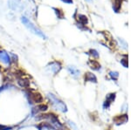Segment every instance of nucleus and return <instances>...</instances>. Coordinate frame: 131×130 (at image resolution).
<instances>
[{"label":"nucleus","mask_w":131,"mask_h":130,"mask_svg":"<svg viewBox=\"0 0 131 130\" xmlns=\"http://www.w3.org/2000/svg\"><path fill=\"white\" fill-rule=\"evenodd\" d=\"M47 97L49 98L52 107H53L56 110L60 111V112H61V113H66L67 111V105H66L61 100L59 99L55 94H53L52 93H48Z\"/></svg>","instance_id":"f257e3e1"},{"label":"nucleus","mask_w":131,"mask_h":130,"mask_svg":"<svg viewBox=\"0 0 131 130\" xmlns=\"http://www.w3.org/2000/svg\"><path fill=\"white\" fill-rule=\"evenodd\" d=\"M85 81H89V82H94V83H96L97 82V79L95 77V75L93 74L92 73H86L85 74Z\"/></svg>","instance_id":"9b49d317"},{"label":"nucleus","mask_w":131,"mask_h":130,"mask_svg":"<svg viewBox=\"0 0 131 130\" xmlns=\"http://www.w3.org/2000/svg\"><path fill=\"white\" fill-rule=\"evenodd\" d=\"M21 22L25 25V27H26L27 29H29V30H30L32 33H34L35 35H37V36L40 37V38H42V39H47L46 36L45 35V33L42 32V31L39 30V28H37V27H36L27 18H25V17H21Z\"/></svg>","instance_id":"f03ea898"},{"label":"nucleus","mask_w":131,"mask_h":130,"mask_svg":"<svg viewBox=\"0 0 131 130\" xmlns=\"http://www.w3.org/2000/svg\"><path fill=\"white\" fill-rule=\"evenodd\" d=\"M67 70H68L69 73H70L72 76H73V77H78L80 75V73H81L80 70H78V69L73 66H68Z\"/></svg>","instance_id":"1a4fd4ad"},{"label":"nucleus","mask_w":131,"mask_h":130,"mask_svg":"<svg viewBox=\"0 0 131 130\" xmlns=\"http://www.w3.org/2000/svg\"><path fill=\"white\" fill-rule=\"evenodd\" d=\"M78 21H79L80 25H81V26H85V25L88 24V19L85 15L80 14V15H78Z\"/></svg>","instance_id":"ddd939ff"},{"label":"nucleus","mask_w":131,"mask_h":130,"mask_svg":"<svg viewBox=\"0 0 131 130\" xmlns=\"http://www.w3.org/2000/svg\"><path fill=\"white\" fill-rule=\"evenodd\" d=\"M12 128V127H8V126H5V125L0 124V130H10Z\"/></svg>","instance_id":"6ab92c4d"},{"label":"nucleus","mask_w":131,"mask_h":130,"mask_svg":"<svg viewBox=\"0 0 131 130\" xmlns=\"http://www.w3.org/2000/svg\"><path fill=\"white\" fill-rule=\"evenodd\" d=\"M46 67H47V69H49L50 72H52L54 75H55L60 71L61 64L59 61H52V62L49 63Z\"/></svg>","instance_id":"20e7f679"},{"label":"nucleus","mask_w":131,"mask_h":130,"mask_svg":"<svg viewBox=\"0 0 131 130\" xmlns=\"http://www.w3.org/2000/svg\"><path fill=\"white\" fill-rule=\"evenodd\" d=\"M89 52H91V55L93 56V57H94V58H99V54H98V52H97L96 50H94V49H91Z\"/></svg>","instance_id":"a211bd4d"},{"label":"nucleus","mask_w":131,"mask_h":130,"mask_svg":"<svg viewBox=\"0 0 131 130\" xmlns=\"http://www.w3.org/2000/svg\"><path fill=\"white\" fill-rule=\"evenodd\" d=\"M0 61H2L6 66H10V63H12V60H10L9 54L5 51H3V50L0 51Z\"/></svg>","instance_id":"39448f33"},{"label":"nucleus","mask_w":131,"mask_h":130,"mask_svg":"<svg viewBox=\"0 0 131 130\" xmlns=\"http://www.w3.org/2000/svg\"><path fill=\"white\" fill-rule=\"evenodd\" d=\"M18 84L19 85V87H23V88H28L30 87V81L28 79H25L24 77L18 78Z\"/></svg>","instance_id":"6e6552de"},{"label":"nucleus","mask_w":131,"mask_h":130,"mask_svg":"<svg viewBox=\"0 0 131 130\" xmlns=\"http://www.w3.org/2000/svg\"><path fill=\"white\" fill-rule=\"evenodd\" d=\"M62 2H64V3H66V4H73V0H61Z\"/></svg>","instance_id":"412c9836"},{"label":"nucleus","mask_w":131,"mask_h":130,"mask_svg":"<svg viewBox=\"0 0 131 130\" xmlns=\"http://www.w3.org/2000/svg\"><path fill=\"white\" fill-rule=\"evenodd\" d=\"M10 55H12V57L13 58V60H12V61H13V62L18 61V57H17L16 55H14V54H10Z\"/></svg>","instance_id":"aec40b11"},{"label":"nucleus","mask_w":131,"mask_h":130,"mask_svg":"<svg viewBox=\"0 0 131 130\" xmlns=\"http://www.w3.org/2000/svg\"><path fill=\"white\" fill-rule=\"evenodd\" d=\"M29 98V101H31V103L34 102L37 104H41L43 102V97L40 93H30L29 94H27Z\"/></svg>","instance_id":"7ed1b4c3"},{"label":"nucleus","mask_w":131,"mask_h":130,"mask_svg":"<svg viewBox=\"0 0 131 130\" xmlns=\"http://www.w3.org/2000/svg\"><path fill=\"white\" fill-rule=\"evenodd\" d=\"M88 66H90L91 69L95 71H99L101 69V65L99 64V62L97 60H89L88 61Z\"/></svg>","instance_id":"9d476101"},{"label":"nucleus","mask_w":131,"mask_h":130,"mask_svg":"<svg viewBox=\"0 0 131 130\" xmlns=\"http://www.w3.org/2000/svg\"><path fill=\"white\" fill-rule=\"evenodd\" d=\"M115 93H109L107 94V98H106V101L104 102V104H103V107H104V108H109V106H110V104L112 102L115 100Z\"/></svg>","instance_id":"423d86ee"},{"label":"nucleus","mask_w":131,"mask_h":130,"mask_svg":"<svg viewBox=\"0 0 131 130\" xmlns=\"http://www.w3.org/2000/svg\"><path fill=\"white\" fill-rule=\"evenodd\" d=\"M123 57H124V58H122L121 60V64L124 66V67L127 68L128 67V56L124 55Z\"/></svg>","instance_id":"f3484780"},{"label":"nucleus","mask_w":131,"mask_h":130,"mask_svg":"<svg viewBox=\"0 0 131 130\" xmlns=\"http://www.w3.org/2000/svg\"><path fill=\"white\" fill-rule=\"evenodd\" d=\"M68 123H69V124L71 125V127H73V128H74L75 130L77 129V128H76V126H75L74 124H73V122H72V121H68Z\"/></svg>","instance_id":"4be33fe9"},{"label":"nucleus","mask_w":131,"mask_h":130,"mask_svg":"<svg viewBox=\"0 0 131 130\" xmlns=\"http://www.w3.org/2000/svg\"><path fill=\"white\" fill-rule=\"evenodd\" d=\"M114 121L116 125H121V124H124L128 121V116L126 114L124 115H119L116 118L114 119Z\"/></svg>","instance_id":"0eeeda50"},{"label":"nucleus","mask_w":131,"mask_h":130,"mask_svg":"<svg viewBox=\"0 0 131 130\" xmlns=\"http://www.w3.org/2000/svg\"><path fill=\"white\" fill-rule=\"evenodd\" d=\"M122 0H113V9L115 12H119L122 6Z\"/></svg>","instance_id":"f8f14e48"},{"label":"nucleus","mask_w":131,"mask_h":130,"mask_svg":"<svg viewBox=\"0 0 131 130\" xmlns=\"http://www.w3.org/2000/svg\"><path fill=\"white\" fill-rule=\"evenodd\" d=\"M52 9L55 10V13H56L57 17H58V18H60V19H63V18H65L64 12L62 11V10L58 9V8H52Z\"/></svg>","instance_id":"2eb2a0df"},{"label":"nucleus","mask_w":131,"mask_h":130,"mask_svg":"<svg viewBox=\"0 0 131 130\" xmlns=\"http://www.w3.org/2000/svg\"><path fill=\"white\" fill-rule=\"evenodd\" d=\"M35 108H36V110H37V112L38 111H39V112H46V111H47L48 109V106L46 104L41 103V104H39V106L36 107Z\"/></svg>","instance_id":"4468645a"},{"label":"nucleus","mask_w":131,"mask_h":130,"mask_svg":"<svg viewBox=\"0 0 131 130\" xmlns=\"http://www.w3.org/2000/svg\"><path fill=\"white\" fill-rule=\"evenodd\" d=\"M53 130H56V129H53Z\"/></svg>","instance_id":"5701e85b"},{"label":"nucleus","mask_w":131,"mask_h":130,"mask_svg":"<svg viewBox=\"0 0 131 130\" xmlns=\"http://www.w3.org/2000/svg\"><path fill=\"white\" fill-rule=\"evenodd\" d=\"M109 76L111 77L112 79H114V80H117L118 79V77H119V73L117 72H109Z\"/></svg>","instance_id":"dca6fc26"}]
</instances>
